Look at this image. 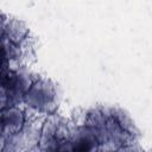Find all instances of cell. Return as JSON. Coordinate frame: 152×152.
Masks as SVG:
<instances>
[{
    "instance_id": "1",
    "label": "cell",
    "mask_w": 152,
    "mask_h": 152,
    "mask_svg": "<svg viewBox=\"0 0 152 152\" xmlns=\"http://www.w3.org/2000/svg\"><path fill=\"white\" fill-rule=\"evenodd\" d=\"M61 101V93L55 82L36 75L32 84L24 95L23 103L33 113L51 115L56 113Z\"/></svg>"
},
{
    "instance_id": "2",
    "label": "cell",
    "mask_w": 152,
    "mask_h": 152,
    "mask_svg": "<svg viewBox=\"0 0 152 152\" xmlns=\"http://www.w3.org/2000/svg\"><path fill=\"white\" fill-rule=\"evenodd\" d=\"M26 120V112L20 106L8 104L0 110V135L7 138L21 129Z\"/></svg>"
},
{
    "instance_id": "3",
    "label": "cell",
    "mask_w": 152,
    "mask_h": 152,
    "mask_svg": "<svg viewBox=\"0 0 152 152\" xmlns=\"http://www.w3.org/2000/svg\"><path fill=\"white\" fill-rule=\"evenodd\" d=\"M6 106H8V101H7V96L5 94L4 88L0 86V110L4 109Z\"/></svg>"
},
{
    "instance_id": "4",
    "label": "cell",
    "mask_w": 152,
    "mask_h": 152,
    "mask_svg": "<svg viewBox=\"0 0 152 152\" xmlns=\"http://www.w3.org/2000/svg\"><path fill=\"white\" fill-rule=\"evenodd\" d=\"M6 19H7V17L0 11V31H1V28H2V26H4V23L6 21Z\"/></svg>"
},
{
    "instance_id": "5",
    "label": "cell",
    "mask_w": 152,
    "mask_h": 152,
    "mask_svg": "<svg viewBox=\"0 0 152 152\" xmlns=\"http://www.w3.org/2000/svg\"><path fill=\"white\" fill-rule=\"evenodd\" d=\"M5 144H6V138L0 135V151H5Z\"/></svg>"
}]
</instances>
